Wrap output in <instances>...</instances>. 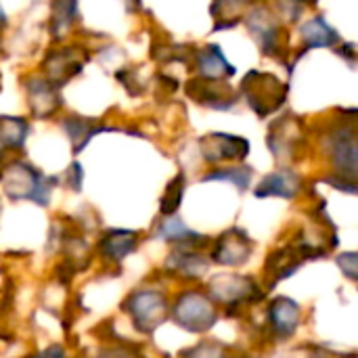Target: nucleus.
<instances>
[{"mask_svg":"<svg viewBox=\"0 0 358 358\" xmlns=\"http://www.w3.org/2000/svg\"><path fill=\"white\" fill-rule=\"evenodd\" d=\"M63 130L65 134L69 136L71 141V149L73 153H82L84 147L101 132L105 130H115V128H109L96 120H90V117H82V115H69L63 120Z\"/></svg>","mask_w":358,"mask_h":358,"instance_id":"16","label":"nucleus"},{"mask_svg":"<svg viewBox=\"0 0 358 358\" xmlns=\"http://www.w3.org/2000/svg\"><path fill=\"white\" fill-rule=\"evenodd\" d=\"M254 170L250 166H235V168H216L208 172L201 180H227L233 182L239 191H245L252 182Z\"/></svg>","mask_w":358,"mask_h":358,"instance_id":"24","label":"nucleus"},{"mask_svg":"<svg viewBox=\"0 0 358 358\" xmlns=\"http://www.w3.org/2000/svg\"><path fill=\"white\" fill-rule=\"evenodd\" d=\"M172 317L174 321L187 329V331H208L210 327H214L218 315L212 306V302L197 294V292H185L178 300H176V306L172 310Z\"/></svg>","mask_w":358,"mask_h":358,"instance_id":"3","label":"nucleus"},{"mask_svg":"<svg viewBox=\"0 0 358 358\" xmlns=\"http://www.w3.org/2000/svg\"><path fill=\"white\" fill-rule=\"evenodd\" d=\"M338 264H340V268L346 273V277L348 279H357V264H358V260H357V254L355 252H348V254H344V256H340V260H338Z\"/></svg>","mask_w":358,"mask_h":358,"instance_id":"29","label":"nucleus"},{"mask_svg":"<svg viewBox=\"0 0 358 358\" xmlns=\"http://www.w3.org/2000/svg\"><path fill=\"white\" fill-rule=\"evenodd\" d=\"M193 61L201 78L208 80H224L237 73V69L227 61L218 44H208L199 50L193 52Z\"/></svg>","mask_w":358,"mask_h":358,"instance_id":"15","label":"nucleus"},{"mask_svg":"<svg viewBox=\"0 0 358 358\" xmlns=\"http://www.w3.org/2000/svg\"><path fill=\"white\" fill-rule=\"evenodd\" d=\"M239 92L245 99V103L250 105V109L258 117L264 120L285 105L289 84H283L277 76H273L268 71L252 69L245 73Z\"/></svg>","mask_w":358,"mask_h":358,"instance_id":"1","label":"nucleus"},{"mask_svg":"<svg viewBox=\"0 0 358 358\" xmlns=\"http://www.w3.org/2000/svg\"><path fill=\"white\" fill-rule=\"evenodd\" d=\"M254 2H256V0H214L212 6H210V13H212V17L216 19L214 31L235 27V25L241 21L239 10H243L245 6H250V4H254Z\"/></svg>","mask_w":358,"mask_h":358,"instance_id":"20","label":"nucleus"},{"mask_svg":"<svg viewBox=\"0 0 358 358\" xmlns=\"http://www.w3.org/2000/svg\"><path fill=\"white\" fill-rule=\"evenodd\" d=\"M29 126L23 117L0 115V149H23Z\"/></svg>","mask_w":358,"mask_h":358,"instance_id":"22","label":"nucleus"},{"mask_svg":"<svg viewBox=\"0 0 358 358\" xmlns=\"http://www.w3.org/2000/svg\"><path fill=\"white\" fill-rule=\"evenodd\" d=\"M306 252L304 248H283V250H277L268 256V262H266V275L271 277L273 283L281 281V279H287L289 275H294L298 271V266L304 262Z\"/></svg>","mask_w":358,"mask_h":358,"instance_id":"17","label":"nucleus"},{"mask_svg":"<svg viewBox=\"0 0 358 358\" xmlns=\"http://www.w3.org/2000/svg\"><path fill=\"white\" fill-rule=\"evenodd\" d=\"M0 88H2V86H0Z\"/></svg>","mask_w":358,"mask_h":358,"instance_id":"35","label":"nucleus"},{"mask_svg":"<svg viewBox=\"0 0 358 358\" xmlns=\"http://www.w3.org/2000/svg\"><path fill=\"white\" fill-rule=\"evenodd\" d=\"M23 88H25V94H27L29 111L38 120L52 117L61 109V105H63L59 88L52 86L46 78L29 76V78L23 80Z\"/></svg>","mask_w":358,"mask_h":358,"instance_id":"11","label":"nucleus"},{"mask_svg":"<svg viewBox=\"0 0 358 358\" xmlns=\"http://www.w3.org/2000/svg\"><path fill=\"white\" fill-rule=\"evenodd\" d=\"M252 250L254 245L245 231L229 229L214 243L212 260H216L218 264H227V266H239L248 262V258L252 256Z\"/></svg>","mask_w":358,"mask_h":358,"instance_id":"12","label":"nucleus"},{"mask_svg":"<svg viewBox=\"0 0 358 358\" xmlns=\"http://www.w3.org/2000/svg\"><path fill=\"white\" fill-rule=\"evenodd\" d=\"M78 19V0H52L50 6V34L55 38L65 36V31Z\"/></svg>","mask_w":358,"mask_h":358,"instance_id":"23","label":"nucleus"},{"mask_svg":"<svg viewBox=\"0 0 358 358\" xmlns=\"http://www.w3.org/2000/svg\"><path fill=\"white\" fill-rule=\"evenodd\" d=\"M0 48H2V38H0Z\"/></svg>","mask_w":358,"mask_h":358,"instance_id":"34","label":"nucleus"},{"mask_svg":"<svg viewBox=\"0 0 358 358\" xmlns=\"http://www.w3.org/2000/svg\"><path fill=\"white\" fill-rule=\"evenodd\" d=\"M302 189V178L289 170V168H283V170H277V172H271L266 174L260 185L256 187V197L264 199V197H285V199H292L300 193Z\"/></svg>","mask_w":358,"mask_h":358,"instance_id":"14","label":"nucleus"},{"mask_svg":"<svg viewBox=\"0 0 358 358\" xmlns=\"http://www.w3.org/2000/svg\"><path fill=\"white\" fill-rule=\"evenodd\" d=\"M329 155L340 176L355 180L358 172V143L355 126H340L329 134Z\"/></svg>","mask_w":358,"mask_h":358,"instance_id":"8","label":"nucleus"},{"mask_svg":"<svg viewBox=\"0 0 358 358\" xmlns=\"http://www.w3.org/2000/svg\"><path fill=\"white\" fill-rule=\"evenodd\" d=\"M185 174H178L170 180V185L166 187V193L162 197V203H159V212L164 216H174L176 210L180 208V201H182V195H185Z\"/></svg>","mask_w":358,"mask_h":358,"instance_id":"26","label":"nucleus"},{"mask_svg":"<svg viewBox=\"0 0 358 358\" xmlns=\"http://www.w3.org/2000/svg\"><path fill=\"white\" fill-rule=\"evenodd\" d=\"M340 57H344L348 63H350V67H355V63H357V44L355 42H348V44H344L342 48H338L336 50Z\"/></svg>","mask_w":358,"mask_h":358,"instance_id":"31","label":"nucleus"},{"mask_svg":"<svg viewBox=\"0 0 358 358\" xmlns=\"http://www.w3.org/2000/svg\"><path fill=\"white\" fill-rule=\"evenodd\" d=\"M170 264H172L176 271H180V273H185L187 277H191V279H199V277L206 273V268H208V262H206L197 252H191V250L176 252V254L170 258Z\"/></svg>","mask_w":358,"mask_h":358,"instance_id":"25","label":"nucleus"},{"mask_svg":"<svg viewBox=\"0 0 358 358\" xmlns=\"http://www.w3.org/2000/svg\"><path fill=\"white\" fill-rule=\"evenodd\" d=\"M134 248H136V233L134 231H109L101 241L103 254L107 258H111L113 262H120L122 258L132 254Z\"/></svg>","mask_w":358,"mask_h":358,"instance_id":"21","label":"nucleus"},{"mask_svg":"<svg viewBox=\"0 0 358 358\" xmlns=\"http://www.w3.org/2000/svg\"><path fill=\"white\" fill-rule=\"evenodd\" d=\"M300 34H302V40H304L302 52L313 50V48H325V46L329 48V46H334V44L340 42V34L325 21V17H313V19H308L302 25Z\"/></svg>","mask_w":358,"mask_h":358,"instance_id":"18","label":"nucleus"},{"mask_svg":"<svg viewBox=\"0 0 358 358\" xmlns=\"http://www.w3.org/2000/svg\"><path fill=\"white\" fill-rule=\"evenodd\" d=\"M126 313L132 317L136 329L149 334L164 323L168 315V302L157 292H134L126 300Z\"/></svg>","mask_w":358,"mask_h":358,"instance_id":"6","label":"nucleus"},{"mask_svg":"<svg viewBox=\"0 0 358 358\" xmlns=\"http://www.w3.org/2000/svg\"><path fill=\"white\" fill-rule=\"evenodd\" d=\"M210 292L214 294V298L229 302V304H239V302H248V300H260V287L248 279V277H237V275H222L216 277L214 281H210Z\"/></svg>","mask_w":358,"mask_h":358,"instance_id":"13","label":"nucleus"},{"mask_svg":"<svg viewBox=\"0 0 358 358\" xmlns=\"http://www.w3.org/2000/svg\"><path fill=\"white\" fill-rule=\"evenodd\" d=\"M199 151L201 157L210 164L231 162V159L243 162L250 155V141L227 132H212L199 138Z\"/></svg>","mask_w":358,"mask_h":358,"instance_id":"9","label":"nucleus"},{"mask_svg":"<svg viewBox=\"0 0 358 358\" xmlns=\"http://www.w3.org/2000/svg\"><path fill=\"white\" fill-rule=\"evenodd\" d=\"M2 23H6V13H4L2 6H0V25H2Z\"/></svg>","mask_w":358,"mask_h":358,"instance_id":"33","label":"nucleus"},{"mask_svg":"<svg viewBox=\"0 0 358 358\" xmlns=\"http://www.w3.org/2000/svg\"><path fill=\"white\" fill-rule=\"evenodd\" d=\"M86 55L80 52V48H57V50H50L42 63L44 67V73H46V80L57 86L59 90L71 80L76 78L82 69H84V63H86Z\"/></svg>","mask_w":358,"mask_h":358,"instance_id":"10","label":"nucleus"},{"mask_svg":"<svg viewBox=\"0 0 358 358\" xmlns=\"http://www.w3.org/2000/svg\"><path fill=\"white\" fill-rule=\"evenodd\" d=\"M271 321L279 336H292L300 323V306L289 298H277L271 304Z\"/></svg>","mask_w":358,"mask_h":358,"instance_id":"19","label":"nucleus"},{"mask_svg":"<svg viewBox=\"0 0 358 358\" xmlns=\"http://www.w3.org/2000/svg\"><path fill=\"white\" fill-rule=\"evenodd\" d=\"M82 178H84V172H82V166L78 162H73L67 170V180H69V187L78 193L82 189Z\"/></svg>","mask_w":358,"mask_h":358,"instance_id":"30","label":"nucleus"},{"mask_svg":"<svg viewBox=\"0 0 358 358\" xmlns=\"http://www.w3.org/2000/svg\"><path fill=\"white\" fill-rule=\"evenodd\" d=\"M245 25L266 57H275V59L283 61V57L287 52V50H283V31H281L277 19L273 17V13L264 4L254 6L248 13Z\"/></svg>","mask_w":358,"mask_h":358,"instance_id":"4","label":"nucleus"},{"mask_svg":"<svg viewBox=\"0 0 358 358\" xmlns=\"http://www.w3.org/2000/svg\"><path fill=\"white\" fill-rule=\"evenodd\" d=\"M189 358H222V350L212 344H199L197 348L187 352Z\"/></svg>","mask_w":358,"mask_h":358,"instance_id":"28","label":"nucleus"},{"mask_svg":"<svg viewBox=\"0 0 358 358\" xmlns=\"http://www.w3.org/2000/svg\"><path fill=\"white\" fill-rule=\"evenodd\" d=\"M187 94L191 101L210 107V109H218V111H227L233 109L239 101V94L235 88H231L224 80H208V78H193L187 84Z\"/></svg>","mask_w":358,"mask_h":358,"instance_id":"7","label":"nucleus"},{"mask_svg":"<svg viewBox=\"0 0 358 358\" xmlns=\"http://www.w3.org/2000/svg\"><path fill=\"white\" fill-rule=\"evenodd\" d=\"M306 130H304V120L294 115V113H287V115H281L268 130V147L273 151L275 157L283 159H294L296 153H298V147L306 141Z\"/></svg>","mask_w":358,"mask_h":358,"instance_id":"5","label":"nucleus"},{"mask_svg":"<svg viewBox=\"0 0 358 358\" xmlns=\"http://www.w3.org/2000/svg\"><path fill=\"white\" fill-rule=\"evenodd\" d=\"M157 235L162 237V239H170V241H174V243H187V241H203V237L199 235V233H195V231H191V229H187L178 218H168L162 227H159V231H157Z\"/></svg>","mask_w":358,"mask_h":358,"instance_id":"27","label":"nucleus"},{"mask_svg":"<svg viewBox=\"0 0 358 358\" xmlns=\"http://www.w3.org/2000/svg\"><path fill=\"white\" fill-rule=\"evenodd\" d=\"M59 182L55 176H44L25 162H13L2 172V185L10 199H31L38 206H48L50 191Z\"/></svg>","mask_w":358,"mask_h":358,"instance_id":"2","label":"nucleus"},{"mask_svg":"<svg viewBox=\"0 0 358 358\" xmlns=\"http://www.w3.org/2000/svg\"><path fill=\"white\" fill-rule=\"evenodd\" d=\"M36 358H65V352H63L61 346H50L44 352H40Z\"/></svg>","mask_w":358,"mask_h":358,"instance_id":"32","label":"nucleus"}]
</instances>
